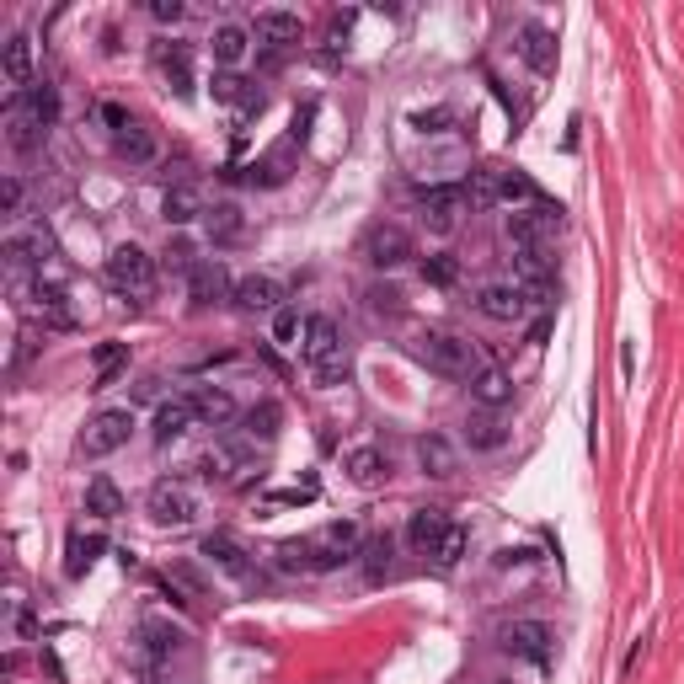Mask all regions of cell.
Masks as SVG:
<instances>
[{
  "mask_svg": "<svg viewBox=\"0 0 684 684\" xmlns=\"http://www.w3.org/2000/svg\"><path fill=\"white\" fill-rule=\"evenodd\" d=\"M412 359L428 364L433 375H449V380H471L476 369H487V364H481V353H476V342H465L455 332H417L412 337Z\"/></svg>",
  "mask_w": 684,
  "mask_h": 684,
  "instance_id": "cell-1",
  "label": "cell"
},
{
  "mask_svg": "<svg viewBox=\"0 0 684 684\" xmlns=\"http://www.w3.org/2000/svg\"><path fill=\"white\" fill-rule=\"evenodd\" d=\"M300 353H305L310 375H316L321 385H337L342 375H348V364H353V359H348V342H342V332H337L332 316H310V321H305Z\"/></svg>",
  "mask_w": 684,
  "mask_h": 684,
  "instance_id": "cell-2",
  "label": "cell"
},
{
  "mask_svg": "<svg viewBox=\"0 0 684 684\" xmlns=\"http://www.w3.org/2000/svg\"><path fill=\"white\" fill-rule=\"evenodd\" d=\"M359 551H364L359 524H353V519H332V524H321L316 535H305V572H337L342 562H353Z\"/></svg>",
  "mask_w": 684,
  "mask_h": 684,
  "instance_id": "cell-3",
  "label": "cell"
},
{
  "mask_svg": "<svg viewBox=\"0 0 684 684\" xmlns=\"http://www.w3.org/2000/svg\"><path fill=\"white\" fill-rule=\"evenodd\" d=\"M107 284H113L118 294H129V300H145V294L155 289V257L134 241L113 246V252H107Z\"/></svg>",
  "mask_w": 684,
  "mask_h": 684,
  "instance_id": "cell-4",
  "label": "cell"
},
{
  "mask_svg": "<svg viewBox=\"0 0 684 684\" xmlns=\"http://www.w3.org/2000/svg\"><path fill=\"white\" fill-rule=\"evenodd\" d=\"M556 236H567V209L540 204V198H535L530 209H513L508 214V241L513 246H546V252H551Z\"/></svg>",
  "mask_w": 684,
  "mask_h": 684,
  "instance_id": "cell-5",
  "label": "cell"
},
{
  "mask_svg": "<svg viewBox=\"0 0 684 684\" xmlns=\"http://www.w3.org/2000/svg\"><path fill=\"white\" fill-rule=\"evenodd\" d=\"M497 647L513 652V658L551 663L556 658V631L546 626V620H503V626H497Z\"/></svg>",
  "mask_w": 684,
  "mask_h": 684,
  "instance_id": "cell-6",
  "label": "cell"
},
{
  "mask_svg": "<svg viewBox=\"0 0 684 684\" xmlns=\"http://www.w3.org/2000/svg\"><path fill=\"white\" fill-rule=\"evenodd\" d=\"M145 513L161 530H182V524L198 519V497L182 487V481H155V487L145 492Z\"/></svg>",
  "mask_w": 684,
  "mask_h": 684,
  "instance_id": "cell-7",
  "label": "cell"
},
{
  "mask_svg": "<svg viewBox=\"0 0 684 684\" xmlns=\"http://www.w3.org/2000/svg\"><path fill=\"white\" fill-rule=\"evenodd\" d=\"M129 433H134V412H129V407H107V412H97V417L86 423L81 449H86L91 460H102V455H113V449L129 444Z\"/></svg>",
  "mask_w": 684,
  "mask_h": 684,
  "instance_id": "cell-8",
  "label": "cell"
},
{
  "mask_svg": "<svg viewBox=\"0 0 684 684\" xmlns=\"http://www.w3.org/2000/svg\"><path fill=\"white\" fill-rule=\"evenodd\" d=\"M182 642H188V631L171 626V620H155V615H145V620H139V631H134L139 663H150V668H155V663H166V658H177Z\"/></svg>",
  "mask_w": 684,
  "mask_h": 684,
  "instance_id": "cell-9",
  "label": "cell"
},
{
  "mask_svg": "<svg viewBox=\"0 0 684 684\" xmlns=\"http://www.w3.org/2000/svg\"><path fill=\"white\" fill-rule=\"evenodd\" d=\"M476 310L487 321H524L530 316V294H524V284H481L476 289Z\"/></svg>",
  "mask_w": 684,
  "mask_h": 684,
  "instance_id": "cell-10",
  "label": "cell"
},
{
  "mask_svg": "<svg viewBox=\"0 0 684 684\" xmlns=\"http://www.w3.org/2000/svg\"><path fill=\"white\" fill-rule=\"evenodd\" d=\"M150 59H155V70H161V81H166V91H177V97H188L193 91V49L188 43H177V38H161L150 49Z\"/></svg>",
  "mask_w": 684,
  "mask_h": 684,
  "instance_id": "cell-11",
  "label": "cell"
},
{
  "mask_svg": "<svg viewBox=\"0 0 684 684\" xmlns=\"http://www.w3.org/2000/svg\"><path fill=\"white\" fill-rule=\"evenodd\" d=\"M252 38H257V43H268L273 54H284V49H294V43L305 38V22H300V11L268 6V11H257V27H252Z\"/></svg>",
  "mask_w": 684,
  "mask_h": 684,
  "instance_id": "cell-12",
  "label": "cell"
},
{
  "mask_svg": "<svg viewBox=\"0 0 684 684\" xmlns=\"http://www.w3.org/2000/svg\"><path fill=\"white\" fill-rule=\"evenodd\" d=\"M230 294H236V305L252 310V316H278V310H284V284H278L273 273H246Z\"/></svg>",
  "mask_w": 684,
  "mask_h": 684,
  "instance_id": "cell-13",
  "label": "cell"
},
{
  "mask_svg": "<svg viewBox=\"0 0 684 684\" xmlns=\"http://www.w3.org/2000/svg\"><path fill=\"white\" fill-rule=\"evenodd\" d=\"M204 562L209 567H220L225 572V578H252V551H246L241 546V540L236 535H230V530H214V535H204Z\"/></svg>",
  "mask_w": 684,
  "mask_h": 684,
  "instance_id": "cell-14",
  "label": "cell"
},
{
  "mask_svg": "<svg viewBox=\"0 0 684 684\" xmlns=\"http://www.w3.org/2000/svg\"><path fill=\"white\" fill-rule=\"evenodd\" d=\"M49 257H54V236H49L43 225L11 230V236H6V268H11V273H22L27 262H33V268H43Z\"/></svg>",
  "mask_w": 684,
  "mask_h": 684,
  "instance_id": "cell-15",
  "label": "cell"
},
{
  "mask_svg": "<svg viewBox=\"0 0 684 684\" xmlns=\"http://www.w3.org/2000/svg\"><path fill=\"white\" fill-rule=\"evenodd\" d=\"M364 257L375 268H401V262H412V236L401 225H375L364 236Z\"/></svg>",
  "mask_w": 684,
  "mask_h": 684,
  "instance_id": "cell-16",
  "label": "cell"
},
{
  "mask_svg": "<svg viewBox=\"0 0 684 684\" xmlns=\"http://www.w3.org/2000/svg\"><path fill=\"white\" fill-rule=\"evenodd\" d=\"M465 214V193L460 188H428L423 193V225L433 230V236H449V230L460 225Z\"/></svg>",
  "mask_w": 684,
  "mask_h": 684,
  "instance_id": "cell-17",
  "label": "cell"
},
{
  "mask_svg": "<svg viewBox=\"0 0 684 684\" xmlns=\"http://www.w3.org/2000/svg\"><path fill=\"white\" fill-rule=\"evenodd\" d=\"M342 471H348L353 487H380V481L391 476V460H385V449H375V444H353L348 455H342Z\"/></svg>",
  "mask_w": 684,
  "mask_h": 684,
  "instance_id": "cell-18",
  "label": "cell"
},
{
  "mask_svg": "<svg viewBox=\"0 0 684 684\" xmlns=\"http://www.w3.org/2000/svg\"><path fill=\"white\" fill-rule=\"evenodd\" d=\"M417 465H423V476H433V481H449L460 471V449L444 439V433H423L417 439Z\"/></svg>",
  "mask_w": 684,
  "mask_h": 684,
  "instance_id": "cell-19",
  "label": "cell"
},
{
  "mask_svg": "<svg viewBox=\"0 0 684 684\" xmlns=\"http://www.w3.org/2000/svg\"><path fill=\"white\" fill-rule=\"evenodd\" d=\"M209 204H204V193L193 188V182H171L166 198H161V220L166 225H193V220H204Z\"/></svg>",
  "mask_w": 684,
  "mask_h": 684,
  "instance_id": "cell-20",
  "label": "cell"
},
{
  "mask_svg": "<svg viewBox=\"0 0 684 684\" xmlns=\"http://www.w3.org/2000/svg\"><path fill=\"white\" fill-rule=\"evenodd\" d=\"M0 70H6V86L22 97V91L33 86V38H27V33H11L6 49H0Z\"/></svg>",
  "mask_w": 684,
  "mask_h": 684,
  "instance_id": "cell-21",
  "label": "cell"
},
{
  "mask_svg": "<svg viewBox=\"0 0 684 684\" xmlns=\"http://www.w3.org/2000/svg\"><path fill=\"white\" fill-rule=\"evenodd\" d=\"M188 401H193L198 423H209V428H230V423H236V396H230L225 385H198V391H188Z\"/></svg>",
  "mask_w": 684,
  "mask_h": 684,
  "instance_id": "cell-22",
  "label": "cell"
},
{
  "mask_svg": "<svg viewBox=\"0 0 684 684\" xmlns=\"http://www.w3.org/2000/svg\"><path fill=\"white\" fill-rule=\"evenodd\" d=\"M471 401H476L481 412L508 407V401H513V375H508V369H497V364L476 369V375H471Z\"/></svg>",
  "mask_w": 684,
  "mask_h": 684,
  "instance_id": "cell-23",
  "label": "cell"
},
{
  "mask_svg": "<svg viewBox=\"0 0 684 684\" xmlns=\"http://www.w3.org/2000/svg\"><path fill=\"white\" fill-rule=\"evenodd\" d=\"M449 524H455V519H449L444 508H417L412 519H407V546H412L417 556H428V551L444 540V530H449Z\"/></svg>",
  "mask_w": 684,
  "mask_h": 684,
  "instance_id": "cell-24",
  "label": "cell"
},
{
  "mask_svg": "<svg viewBox=\"0 0 684 684\" xmlns=\"http://www.w3.org/2000/svg\"><path fill=\"white\" fill-rule=\"evenodd\" d=\"M193 423H198V412H193V401H188V396L161 401V407H155V444H177Z\"/></svg>",
  "mask_w": 684,
  "mask_h": 684,
  "instance_id": "cell-25",
  "label": "cell"
},
{
  "mask_svg": "<svg viewBox=\"0 0 684 684\" xmlns=\"http://www.w3.org/2000/svg\"><path fill=\"white\" fill-rule=\"evenodd\" d=\"M33 310L43 316V326H54V332H75V305H70V294L59 284H38Z\"/></svg>",
  "mask_w": 684,
  "mask_h": 684,
  "instance_id": "cell-26",
  "label": "cell"
},
{
  "mask_svg": "<svg viewBox=\"0 0 684 684\" xmlns=\"http://www.w3.org/2000/svg\"><path fill=\"white\" fill-rule=\"evenodd\" d=\"M246 49H252V33L236 27V22H220L209 33V54H214V65H225V70H236L241 59H246Z\"/></svg>",
  "mask_w": 684,
  "mask_h": 684,
  "instance_id": "cell-27",
  "label": "cell"
},
{
  "mask_svg": "<svg viewBox=\"0 0 684 684\" xmlns=\"http://www.w3.org/2000/svg\"><path fill=\"white\" fill-rule=\"evenodd\" d=\"M113 150H118V161H129V166H150L155 155H161V145H155V134L145 123H129L123 134H113Z\"/></svg>",
  "mask_w": 684,
  "mask_h": 684,
  "instance_id": "cell-28",
  "label": "cell"
},
{
  "mask_svg": "<svg viewBox=\"0 0 684 684\" xmlns=\"http://www.w3.org/2000/svg\"><path fill=\"white\" fill-rule=\"evenodd\" d=\"M6 145H11V150H22V155L43 145V129L33 123V113L22 107V97H11V107H6Z\"/></svg>",
  "mask_w": 684,
  "mask_h": 684,
  "instance_id": "cell-29",
  "label": "cell"
},
{
  "mask_svg": "<svg viewBox=\"0 0 684 684\" xmlns=\"http://www.w3.org/2000/svg\"><path fill=\"white\" fill-rule=\"evenodd\" d=\"M241 230H246V220H241L236 204H209V214H204V236H209L214 246L241 241Z\"/></svg>",
  "mask_w": 684,
  "mask_h": 684,
  "instance_id": "cell-30",
  "label": "cell"
},
{
  "mask_svg": "<svg viewBox=\"0 0 684 684\" xmlns=\"http://www.w3.org/2000/svg\"><path fill=\"white\" fill-rule=\"evenodd\" d=\"M188 289H193V300H198V305H214V300H225L230 278H225L220 262H198V268L188 273Z\"/></svg>",
  "mask_w": 684,
  "mask_h": 684,
  "instance_id": "cell-31",
  "label": "cell"
},
{
  "mask_svg": "<svg viewBox=\"0 0 684 684\" xmlns=\"http://www.w3.org/2000/svg\"><path fill=\"white\" fill-rule=\"evenodd\" d=\"M519 54L530 59V65H535L540 75H546V70L556 65V54H551V33H546L540 22H524V27H519Z\"/></svg>",
  "mask_w": 684,
  "mask_h": 684,
  "instance_id": "cell-32",
  "label": "cell"
},
{
  "mask_svg": "<svg viewBox=\"0 0 684 684\" xmlns=\"http://www.w3.org/2000/svg\"><path fill=\"white\" fill-rule=\"evenodd\" d=\"M86 513H97V519H118V513H123V492L113 487V476H91L86 481Z\"/></svg>",
  "mask_w": 684,
  "mask_h": 684,
  "instance_id": "cell-33",
  "label": "cell"
},
{
  "mask_svg": "<svg viewBox=\"0 0 684 684\" xmlns=\"http://www.w3.org/2000/svg\"><path fill=\"white\" fill-rule=\"evenodd\" d=\"M465 439H471V449H503L508 428L497 423V412H471L465 417Z\"/></svg>",
  "mask_w": 684,
  "mask_h": 684,
  "instance_id": "cell-34",
  "label": "cell"
},
{
  "mask_svg": "<svg viewBox=\"0 0 684 684\" xmlns=\"http://www.w3.org/2000/svg\"><path fill=\"white\" fill-rule=\"evenodd\" d=\"M22 107L33 113V123H38L43 134L59 123V91H54V86H27V91H22Z\"/></svg>",
  "mask_w": 684,
  "mask_h": 684,
  "instance_id": "cell-35",
  "label": "cell"
},
{
  "mask_svg": "<svg viewBox=\"0 0 684 684\" xmlns=\"http://www.w3.org/2000/svg\"><path fill=\"white\" fill-rule=\"evenodd\" d=\"M465 193V209H497L503 204V193H497V171H471V177L460 182Z\"/></svg>",
  "mask_w": 684,
  "mask_h": 684,
  "instance_id": "cell-36",
  "label": "cell"
},
{
  "mask_svg": "<svg viewBox=\"0 0 684 684\" xmlns=\"http://www.w3.org/2000/svg\"><path fill=\"white\" fill-rule=\"evenodd\" d=\"M129 364V342H97L91 348V369H97V391L102 385H113V375Z\"/></svg>",
  "mask_w": 684,
  "mask_h": 684,
  "instance_id": "cell-37",
  "label": "cell"
},
{
  "mask_svg": "<svg viewBox=\"0 0 684 684\" xmlns=\"http://www.w3.org/2000/svg\"><path fill=\"white\" fill-rule=\"evenodd\" d=\"M465 546H471V535H465L460 524H449L444 540H439V546H433L428 556H433V567H439V572H455V567H460V556H465Z\"/></svg>",
  "mask_w": 684,
  "mask_h": 684,
  "instance_id": "cell-38",
  "label": "cell"
},
{
  "mask_svg": "<svg viewBox=\"0 0 684 684\" xmlns=\"http://www.w3.org/2000/svg\"><path fill=\"white\" fill-rule=\"evenodd\" d=\"M423 278H428L433 289H455L460 284V257H449V252L423 257Z\"/></svg>",
  "mask_w": 684,
  "mask_h": 684,
  "instance_id": "cell-39",
  "label": "cell"
},
{
  "mask_svg": "<svg viewBox=\"0 0 684 684\" xmlns=\"http://www.w3.org/2000/svg\"><path fill=\"white\" fill-rule=\"evenodd\" d=\"M97 551H102V535H70V556H65V572L70 578H81V572L97 562Z\"/></svg>",
  "mask_w": 684,
  "mask_h": 684,
  "instance_id": "cell-40",
  "label": "cell"
},
{
  "mask_svg": "<svg viewBox=\"0 0 684 684\" xmlns=\"http://www.w3.org/2000/svg\"><path fill=\"white\" fill-rule=\"evenodd\" d=\"M359 556H364V567H369V583H380L385 572H391V556H396V546H391V535H380V540H369V546H364Z\"/></svg>",
  "mask_w": 684,
  "mask_h": 684,
  "instance_id": "cell-41",
  "label": "cell"
},
{
  "mask_svg": "<svg viewBox=\"0 0 684 684\" xmlns=\"http://www.w3.org/2000/svg\"><path fill=\"white\" fill-rule=\"evenodd\" d=\"M497 193H503V204H535V182L519 171H497Z\"/></svg>",
  "mask_w": 684,
  "mask_h": 684,
  "instance_id": "cell-42",
  "label": "cell"
},
{
  "mask_svg": "<svg viewBox=\"0 0 684 684\" xmlns=\"http://www.w3.org/2000/svg\"><path fill=\"white\" fill-rule=\"evenodd\" d=\"M166 578L177 583V588H188L193 599H204V594H209V578H204V572H198L193 562H171V567H166Z\"/></svg>",
  "mask_w": 684,
  "mask_h": 684,
  "instance_id": "cell-43",
  "label": "cell"
},
{
  "mask_svg": "<svg viewBox=\"0 0 684 684\" xmlns=\"http://www.w3.org/2000/svg\"><path fill=\"white\" fill-rule=\"evenodd\" d=\"M0 204H6V220H22V214H27V182L6 177V182H0Z\"/></svg>",
  "mask_w": 684,
  "mask_h": 684,
  "instance_id": "cell-44",
  "label": "cell"
},
{
  "mask_svg": "<svg viewBox=\"0 0 684 684\" xmlns=\"http://www.w3.org/2000/svg\"><path fill=\"white\" fill-rule=\"evenodd\" d=\"M284 177H289V145L273 150L262 166H252V182H268V188H273V182H284Z\"/></svg>",
  "mask_w": 684,
  "mask_h": 684,
  "instance_id": "cell-45",
  "label": "cell"
},
{
  "mask_svg": "<svg viewBox=\"0 0 684 684\" xmlns=\"http://www.w3.org/2000/svg\"><path fill=\"white\" fill-rule=\"evenodd\" d=\"M369 310H375V316H401V289H369Z\"/></svg>",
  "mask_w": 684,
  "mask_h": 684,
  "instance_id": "cell-46",
  "label": "cell"
},
{
  "mask_svg": "<svg viewBox=\"0 0 684 684\" xmlns=\"http://www.w3.org/2000/svg\"><path fill=\"white\" fill-rule=\"evenodd\" d=\"M294 337H305V326H300V316L284 305V310L273 316V342H294Z\"/></svg>",
  "mask_w": 684,
  "mask_h": 684,
  "instance_id": "cell-47",
  "label": "cell"
},
{
  "mask_svg": "<svg viewBox=\"0 0 684 684\" xmlns=\"http://www.w3.org/2000/svg\"><path fill=\"white\" fill-rule=\"evenodd\" d=\"M252 433H262V439H273V433H278V407H273V401H262V407L252 412Z\"/></svg>",
  "mask_w": 684,
  "mask_h": 684,
  "instance_id": "cell-48",
  "label": "cell"
},
{
  "mask_svg": "<svg viewBox=\"0 0 684 684\" xmlns=\"http://www.w3.org/2000/svg\"><path fill=\"white\" fill-rule=\"evenodd\" d=\"M166 268H177V273H193V268H198V262H193V246H188V241L166 246Z\"/></svg>",
  "mask_w": 684,
  "mask_h": 684,
  "instance_id": "cell-49",
  "label": "cell"
},
{
  "mask_svg": "<svg viewBox=\"0 0 684 684\" xmlns=\"http://www.w3.org/2000/svg\"><path fill=\"white\" fill-rule=\"evenodd\" d=\"M444 123H455V113H449V107H433V113H417V129H423V134H444Z\"/></svg>",
  "mask_w": 684,
  "mask_h": 684,
  "instance_id": "cell-50",
  "label": "cell"
},
{
  "mask_svg": "<svg viewBox=\"0 0 684 684\" xmlns=\"http://www.w3.org/2000/svg\"><path fill=\"white\" fill-rule=\"evenodd\" d=\"M150 17L171 27V22H182V17H188V6H182V0H155V6H150Z\"/></svg>",
  "mask_w": 684,
  "mask_h": 684,
  "instance_id": "cell-51",
  "label": "cell"
},
{
  "mask_svg": "<svg viewBox=\"0 0 684 684\" xmlns=\"http://www.w3.org/2000/svg\"><path fill=\"white\" fill-rule=\"evenodd\" d=\"M97 113H102V123H107V129H113V134H123V129H129V123H134V118H129V113H123V107H118V102H102V107H97Z\"/></svg>",
  "mask_w": 684,
  "mask_h": 684,
  "instance_id": "cell-52",
  "label": "cell"
},
{
  "mask_svg": "<svg viewBox=\"0 0 684 684\" xmlns=\"http://www.w3.org/2000/svg\"><path fill=\"white\" fill-rule=\"evenodd\" d=\"M546 337H551V316H540V321L530 326V342H535V348H546Z\"/></svg>",
  "mask_w": 684,
  "mask_h": 684,
  "instance_id": "cell-53",
  "label": "cell"
}]
</instances>
